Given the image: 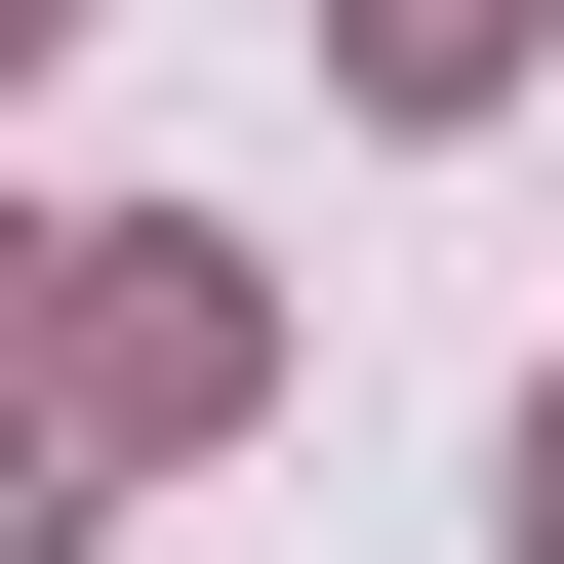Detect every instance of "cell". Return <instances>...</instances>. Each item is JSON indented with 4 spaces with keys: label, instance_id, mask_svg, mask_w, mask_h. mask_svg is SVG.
Listing matches in <instances>:
<instances>
[]
</instances>
